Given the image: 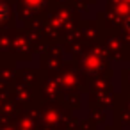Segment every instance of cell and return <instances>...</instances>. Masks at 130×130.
<instances>
[{"mask_svg": "<svg viewBox=\"0 0 130 130\" xmlns=\"http://www.w3.org/2000/svg\"><path fill=\"white\" fill-rule=\"evenodd\" d=\"M7 14H9V7H7V4H6V2H0V23H2V22L7 18Z\"/></svg>", "mask_w": 130, "mask_h": 130, "instance_id": "obj_1", "label": "cell"}, {"mask_svg": "<svg viewBox=\"0 0 130 130\" xmlns=\"http://www.w3.org/2000/svg\"><path fill=\"white\" fill-rule=\"evenodd\" d=\"M25 6L30 7V9H38L43 6V0H25Z\"/></svg>", "mask_w": 130, "mask_h": 130, "instance_id": "obj_2", "label": "cell"}, {"mask_svg": "<svg viewBox=\"0 0 130 130\" xmlns=\"http://www.w3.org/2000/svg\"><path fill=\"white\" fill-rule=\"evenodd\" d=\"M125 27H126V30L130 32V16H128V18L125 20Z\"/></svg>", "mask_w": 130, "mask_h": 130, "instance_id": "obj_3", "label": "cell"}]
</instances>
